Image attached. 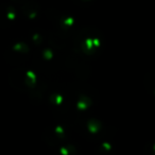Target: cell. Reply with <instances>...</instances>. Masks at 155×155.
I'll return each instance as SVG.
<instances>
[{"instance_id": "6da1fadb", "label": "cell", "mask_w": 155, "mask_h": 155, "mask_svg": "<svg viewBox=\"0 0 155 155\" xmlns=\"http://www.w3.org/2000/svg\"><path fill=\"white\" fill-rule=\"evenodd\" d=\"M14 49L19 50L20 52H26L27 50H28V48H27V46L25 45V44H18V45H16L15 47H14Z\"/></svg>"}]
</instances>
